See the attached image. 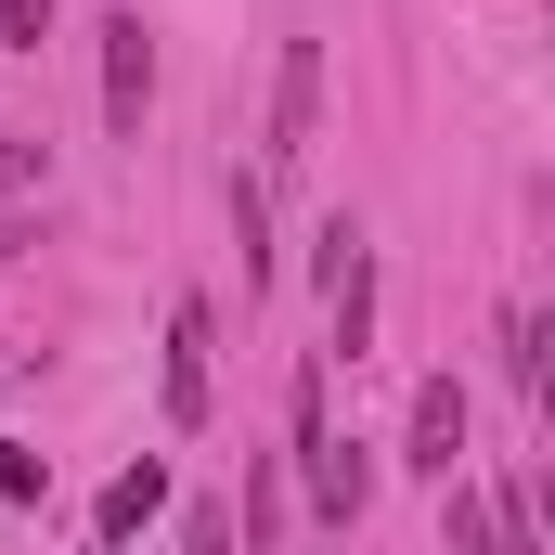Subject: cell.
Here are the masks:
<instances>
[{
    "label": "cell",
    "instance_id": "obj_6",
    "mask_svg": "<svg viewBox=\"0 0 555 555\" xmlns=\"http://www.w3.org/2000/svg\"><path fill=\"white\" fill-rule=\"evenodd\" d=\"M155 517H168V465L142 452V465H117V478H104V543H142Z\"/></svg>",
    "mask_w": 555,
    "mask_h": 555
},
{
    "label": "cell",
    "instance_id": "obj_15",
    "mask_svg": "<svg viewBox=\"0 0 555 555\" xmlns=\"http://www.w3.org/2000/svg\"><path fill=\"white\" fill-rule=\"evenodd\" d=\"M104 555H117V543H104Z\"/></svg>",
    "mask_w": 555,
    "mask_h": 555
},
{
    "label": "cell",
    "instance_id": "obj_11",
    "mask_svg": "<svg viewBox=\"0 0 555 555\" xmlns=\"http://www.w3.org/2000/svg\"><path fill=\"white\" fill-rule=\"evenodd\" d=\"M181 555H233V504H181Z\"/></svg>",
    "mask_w": 555,
    "mask_h": 555
},
{
    "label": "cell",
    "instance_id": "obj_3",
    "mask_svg": "<svg viewBox=\"0 0 555 555\" xmlns=\"http://www.w3.org/2000/svg\"><path fill=\"white\" fill-rule=\"evenodd\" d=\"M142 104H155V39H142V13H104V130L142 142Z\"/></svg>",
    "mask_w": 555,
    "mask_h": 555
},
{
    "label": "cell",
    "instance_id": "obj_10",
    "mask_svg": "<svg viewBox=\"0 0 555 555\" xmlns=\"http://www.w3.org/2000/svg\"><path fill=\"white\" fill-rule=\"evenodd\" d=\"M39 491H52V465H39L26 439H0V504H39Z\"/></svg>",
    "mask_w": 555,
    "mask_h": 555
},
{
    "label": "cell",
    "instance_id": "obj_2",
    "mask_svg": "<svg viewBox=\"0 0 555 555\" xmlns=\"http://www.w3.org/2000/svg\"><path fill=\"white\" fill-rule=\"evenodd\" d=\"M310 142H323V39H284V65H272V168H310Z\"/></svg>",
    "mask_w": 555,
    "mask_h": 555
},
{
    "label": "cell",
    "instance_id": "obj_9",
    "mask_svg": "<svg viewBox=\"0 0 555 555\" xmlns=\"http://www.w3.org/2000/svg\"><path fill=\"white\" fill-rule=\"evenodd\" d=\"M504 375L543 388V310H504Z\"/></svg>",
    "mask_w": 555,
    "mask_h": 555
},
{
    "label": "cell",
    "instance_id": "obj_7",
    "mask_svg": "<svg viewBox=\"0 0 555 555\" xmlns=\"http://www.w3.org/2000/svg\"><path fill=\"white\" fill-rule=\"evenodd\" d=\"M233 246H246V284H272V181L233 168Z\"/></svg>",
    "mask_w": 555,
    "mask_h": 555
},
{
    "label": "cell",
    "instance_id": "obj_5",
    "mask_svg": "<svg viewBox=\"0 0 555 555\" xmlns=\"http://www.w3.org/2000/svg\"><path fill=\"white\" fill-rule=\"evenodd\" d=\"M401 465H414V478H452V465H465V375H426V388H414Z\"/></svg>",
    "mask_w": 555,
    "mask_h": 555
},
{
    "label": "cell",
    "instance_id": "obj_14",
    "mask_svg": "<svg viewBox=\"0 0 555 555\" xmlns=\"http://www.w3.org/2000/svg\"><path fill=\"white\" fill-rule=\"evenodd\" d=\"M26 246H39V233H26V220H13V207H0V272H13V259H26Z\"/></svg>",
    "mask_w": 555,
    "mask_h": 555
},
{
    "label": "cell",
    "instance_id": "obj_4",
    "mask_svg": "<svg viewBox=\"0 0 555 555\" xmlns=\"http://www.w3.org/2000/svg\"><path fill=\"white\" fill-rule=\"evenodd\" d=\"M207 297H181L168 310V426H207V401H220V362H207Z\"/></svg>",
    "mask_w": 555,
    "mask_h": 555
},
{
    "label": "cell",
    "instance_id": "obj_1",
    "mask_svg": "<svg viewBox=\"0 0 555 555\" xmlns=\"http://www.w3.org/2000/svg\"><path fill=\"white\" fill-rule=\"evenodd\" d=\"M297 465H310V517H323V530H349V517L375 504L362 439H336V414H323V362H297Z\"/></svg>",
    "mask_w": 555,
    "mask_h": 555
},
{
    "label": "cell",
    "instance_id": "obj_12",
    "mask_svg": "<svg viewBox=\"0 0 555 555\" xmlns=\"http://www.w3.org/2000/svg\"><path fill=\"white\" fill-rule=\"evenodd\" d=\"M26 181H52V142H0V207H13Z\"/></svg>",
    "mask_w": 555,
    "mask_h": 555
},
{
    "label": "cell",
    "instance_id": "obj_13",
    "mask_svg": "<svg viewBox=\"0 0 555 555\" xmlns=\"http://www.w3.org/2000/svg\"><path fill=\"white\" fill-rule=\"evenodd\" d=\"M52 39V0H0V52H39Z\"/></svg>",
    "mask_w": 555,
    "mask_h": 555
},
{
    "label": "cell",
    "instance_id": "obj_8",
    "mask_svg": "<svg viewBox=\"0 0 555 555\" xmlns=\"http://www.w3.org/2000/svg\"><path fill=\"white\" fill-rule=\"evenodd\" d=\"M439 555H491V491H452V517H439Z\"/></svg>",
    "mask_w": 555,
    "mask_h": 555
}]
</instances>
